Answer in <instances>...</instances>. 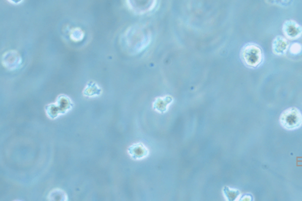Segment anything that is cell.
I'll return each mask as SVG.
<instances>
[{"mask_svg":"<svg viewBox=\"0 0 302 201\" xmlns=\"http://www.w3.org/2000/svg\"><path fill=\"white\" fill-rule=\"evenodd\" d=\"M267 3L280 7H287L291 2V0H265Z\"/></svg>","mask_w":302,"mask_h":201,"instance_id":"15","label":"cell"},{"mask_svg":"<svg viewBox=\"0 0 302 201\" xmlns=\"http://www.w3.org/2000/svg\"><path fill=\"white\" fill-rule=\"evenodd\" d=\"M173 102H174V98L171 95L158 97L153 102V109L158 113H166Z\"/></svg>","mask_w":302,"mask_h":201,"instance_id":"9","label":"cell"},{"mask_svg":"<svg viewBox=\"0 0 302 201\" xmlns=\"http://www.w3.org/2000/svg\"><path fill=\"white\" fill-rule=\"evenodd\" d=\"M47 199L49 201H68V197L64 191L60 189H55L49 192Z\"/></svg>","mask_w":302,"mask_h":201,"instance_id":"13","label":"cell"},{"mask_svg":"<svg viewBox=\"0 0 302 201\" xmlns=\"http://www.w3.org/2000/svg\"><path fill=\"white\" fill-rule=\"evenodd\" d=\"M73 100L68 96L60 95L58 96L56 102L46 105L45 112L48 118L54 120L68 113L73 109Z\"/></svg>","mask_w":302,"mask_h":201,"instance_id":"3","label":"cell"},{"mask_svg":"<svg viewBox=\"0 0 302 201\" xmlns=\"http://www.w3.org/2000/svg\"><path fill=\"white\" fill-rule=\"evenodd\" d=\"M10 3L14 4V5H19V4L22 3L24 0H7Z\"/></svg>","mask_w":302,"mask_h":201,"instance_id":"18","label":"cell"},{"mask_svg":"<svg viewBox=\"0 0 302 201\" xmlns=\"http://www.w3.org/2000/svg\"><path fill=\"white\" fill-rule=\"evenodd\" d=\"M222 193L227 201H239L241 196V192L238 189H233L228 186H225L222 189Z\"/></svg>","mask_w":302,"mask_h":201,"instance_id":"12","label":"cell"},{"mask_svg":"<svg viewBox=\"0 0 302 201\" xmlns=\"http://www.w3.org/2000/svg\"><path fill=\"white\" fill-rule=\"evenodd\" d=\"M103 90L95 81H89L82 90V95L86 98H97L102 95Z\"/></svg>","mask_w":302,"mask_h":201,"instance_id":"11","label":"cell"},{"mask_svg":"<svg viewBox=\"0 0 302 201\" xmlns=\"http://www.w3.org/2000/svg\"><path fill=\"white\" fill-rule=\"evenodd\" d=\"M239 201H253V197L251 196L250 194H246L243 195L242 198H240Z\"/></svg>","mask_w":302,"mask_h":201,"instance_id":"17","label":"cell"},{"mask_svg":"<svg viewBox=\"0 0 302 201\" xmlns=\"http://www.w3.org/2000/svg\"><path fill=\"white\" fill-rule=\"evenodd\" d=\"M240 54L242 63L250 69H257L264 62V52L256 43H246L241 49Z\"/></svg>","mask_w":302,"mask_h":201,"instance_id":"2","label":"cell"},{"mask_svg":"<svg viewBox=\"0 0 302 201\" xmlns=\"http://www.w3.org/2000/svg\"><path fill=\"white\" fill-rule=\"evenodd\" d=\"M283 32L286 38L296 40L302 37V27L294 20H287L283 23Z\"/></svg>","mask_w":302,"mask_h":201,"instance_id":"7","label":"cell"},{"mask_svg":"<svg viewBox=\"0 0 302 201\" xmlns=\"http://www.w3.org/2000/svg\"><path fill=\"white\" fill-rule=\"evenodd\" d=\"M290 49V43L287 38L277 36L272 43L273 53L277 56H283L287 53Z\"/></svg>","mask_w":302,"mask_h":201,"instance_id":"10","label":"cell"},{"mask_svg":"<svg viewBox=\"0 0 302 201\" xmlns=\"http://www.w3.org/2000/svg\"><path fill=\"white\" fill-rule=\"evenodd\" d=\"M151 40V33L146 26L134 24L128 27L121 35L120 43L125 53L135 56L148 47Z\"/></svg>","mask_w":302,"mask_h":201,"instance_id":"1","label":"cell"},{"mask_svg":"<svg viewBox=\"0 0 302 201\" xmlns=\"http://www.w3.org/2000/svg\"><path fill=\"white\" fill-rule=\"evenodd\" d=\"M85 33L79 27H74L70 31V38L73 43H79L83 40Z\"/></svg>","mask_w":302,"mask_h":201,"instance_id":"14","label":"cell"},{"mask_svg":"<svg viewBox=\"0 0 302 201\" xmlns=\"http://www.w3.org/2000/svg\"><path fill=\"white\" fill-rule=\"evenodd\" d=\"M290 53L293 55H297L302 51V46L299 43H294V44L292 45L291 46H290Z\"/></svg>","mask_w":302,"mask_h":201,"instance_id":"16","label":"cell"},{"mask_svg":"<svg viewBox=\"0 0 302 201\" xmlns=\"http://www.w3.org/2000/svg\"><path fill=\"white\" fill-rule=\"evenodd\" d=\"M127 153L132 160H141L148 157L150 151L144 143L139 142L131 145L127 150Z\"/></svg>","mask_w":302,"mask_h":201,"instance_id":"8","label":"cell"},{"mask_svg":"<svg viewBox=\"0 0 302 201\" xmlns=\"http://www.w3.org/2000/svg\"><path fill=\"white\" fill-rule=\"evenodd\" d=\"M280 124L287 131H295L302 126V113L296 107H290L282 112Z\"/></svg>","mask_w":302,"mask_h":201,"instance_id":"4","label":"cell"},{"mask_svg":"<svg viewBox=\"0 0 302 201\" xmlns=\"http://www.w3.org/2000/svg\"><path fill=\"white\" fill-rule=\"evenodd\" d=\"M22 63V57L17 50H9L2 54V66L8 70L14 71L20 69Z\"/></svg>","mask_w":302,"mask_h":201,"instance_id":"6","label":"cell"},{"mask_svg":"<svg viewBox=\"0 0 302 201\" xmlns=\"http://www.w3.org/2000/svg\"><path fill=\"white\" fill-rule=\"evenodd\" d=\"M128 9L138 15L147 14L155 8L157 0H125Z\"/></svg>","mask_w":302,"mask_h":201,"instance_id":"5","label":"cell"}]
</instances>
